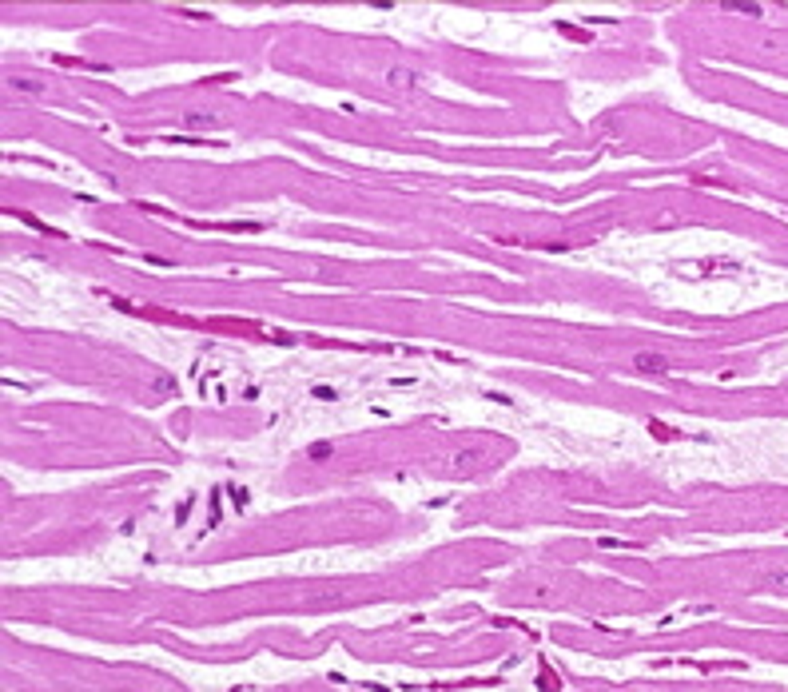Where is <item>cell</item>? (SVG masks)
I'll list each match as a JSON object with an SVG mask.
<instances>
[{"label": "cell", "mask_w": 788, "mask_h": 692, "mask_svg": "<svg viewBox=\"0 0 788 692\" xmlns=\"http://www.w3.org/2000/svg\"><path fill=\"white\" fill-rule=\"evenodd\" d=\"M769 585H772V589H788V573H772Z\"/></svg>", "instance_id": "cell-4"}, {"label": "cell", "mask_w": 788, "mask_h": 692, "mask_svg": "<svg viewBox=\"0 0 788 692\" xmlns=\"http://www.w3.org/2000/svg\"><path fill=\"white\" fill-rule=\"evenodd\" d=\"M386 80L394 84V88H398V84H422L419 76H410V72H403V68H390V72H386Z\"/></svg>", "instance_id": "cell-3"}, {"label": "cell", "mask_w": 788, "mask_h": 692, "mask_svg": "<svg viewBox=\"0 0 788 692\" xmlns=\"http://www.w3.org/2000/svg\"><path fill=\"white\" fill-rule=\"evenodd\" d=\"M478 466H482V450H466L454 458V474H478Z\"/></svg>", "instance_id": "cell-2"}, {"label": "cell", "mask_w": 788, "mask_h": 692, "mask_svg": "<svg viewBox=\"0 0 788 692\" xmlns=\"http://www.w3.org/2000/svg\"><path fill=\"white\" fill-rule=\"evenodd\" d=\"M633 366H637L641 374H665V371H669V358H665V355H649V350H641V355L633 358Z\"/></svg>", "instance_id": "cell-1"}]
</instances>
